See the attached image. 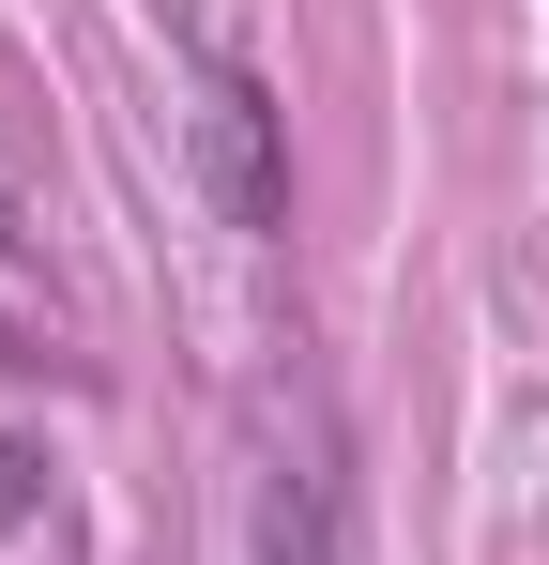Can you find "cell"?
Instances as JSON below:
<instances>
[{
	"label": "cell",
	"instance_id": "2",
	"mask_svg": "<svg viewBox=\"0 0 549 565\" xmlns=\"http://www.w3.org/2000/svg\"><path fill=\"white\" fill-rule=\"evenodd\" d=\"M260 565H352V444L305 413V459H260Z\"/></svg>",
	"mask_w": 549,
	"mask_h": 565
},
{
	"label": "cell",
	"instance_id": "3",
	"mask_svg": "<svg viewBox=\"0 0 549 565\" xmlns=\"http://www.w3.org/2000/svg\"><path fill=\"white\" fill-rule=\"evenodd\" d=\"M15 245H31V184H15V153H0V276H15Z\"/></svg>",
	"mask_w": 549,
	"mask_h": 565
},
{
	"label": "cell",
	"instance_id": "1",
	"mask_svg": "<svg viewBox=\"0 0 549 565\" xmlns=\"http://www.w3.org/2000/svg\"><path fill=\"white\" fill-rule=\"evenodd\" d=\"M198 184H214V214L229 230H290V138H274V93H260V62H214L198 77Z\"/></svg>",
	"mask_w": 549,
	"mask_h": 565
}]
</instances>
